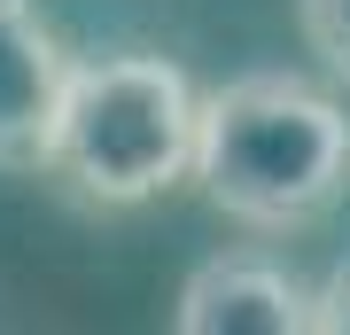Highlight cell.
<instances>
[{
    "mask_svg": "<svg viewBox=\"0 0 350 335\" xmlns=\"http://www.w3.org/2000/svg\"><path fill=\"white\" fill-rule=\"evenodd\" d=\"M187 179L234 226H257V234L312 226L350 187V117L335 94L304 86L288 71L226 78L195 101V172Z\"/></svg>",
    "mask_w": 350,
    "mask_h": 335,
    "instance_id": "obj_1",
    "label": "cell"
},
{
    "mask_svg": "<svg viewBox=\"0 0 350 335\" xmlns=\"http://www.w3.org/2000/svg\"><path fill=\"white\" fill-rule=\"evenodd\" d=\"M195 86L163 55H94L70 62L47 172L78 203L133 211L195 172Z\"/></svg>",
    "mask_w": 350,
    "mask_h": 335,
    "instance_id": "obj_2",
    "label": "cell"
},
{
    "mask_svg": "<svg viewBox=\"0 0 350 335\" xmlns=\"http://www.w3.org/2000/svg\"><path fill=\"white\" fill-rule=\"evenodd\" d=\"M63 86H70L63 39L31 16V0H0V172H47Z\"/></svg>",
    "mask_w": 350,
    "mask_h": 335,
    "instance_id": "obj_3",
    "label": "cell"
},
{
    "mask_svg": "<svg viewBox=\"0 0 350 335\" xmlns=\"http://www.w3.org/2000/svg\"><path fill=\"white\" fill-rule=\"evenodd\" d=\"M179 335H312V288L273 258H211L179 281Z\"/></svg>",
    "mask_w": 350,
    "mask_h": 335,
    "instance_id": "obj_4",
    "label": "cell"
},
{
    "mask_svg": "<svg viewBox=\"0 0 350 335\" xmlns=\"http://www.w3.org/2000/svg\"><path fill=\"white\" fill-rule=\"evenodd\" d=\"M304 47H312L335 78H350V0H296Z\"/></svg>",
    "mask_w": 350,
    "mask_h": 335,
    "instance_id": "obj_5",
    "label": "cell"
},
{
    "mask_svg": "<svg viewBox=\"0 0 350 335\" xmlns=\"http://www.w3.org/2000/svg\"><path fill=\"white\" fill-rule=\"evenodd\" d=\"M312 327L327 335H350V265H335L319 288H312Z\"/></svg>",
    "mask_w": 350,
    "mask_h": 335,
    "instance_id": "obj_6",
    "label": "cell"
}]
</instances>
